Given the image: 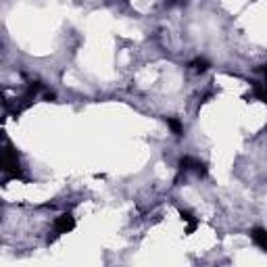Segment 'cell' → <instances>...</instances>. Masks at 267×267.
Listing matches in <instances>:
<instances>
[{
    "instance_id": "1",
    "label": "cell",
    "mask_w": 267,
    "mask_h": 267,
    "mask_svg": "<svg viewBox=\"0 0 267 267\" xmlns=\"http://www.w3.org/2000/svg\"><path fill=\"white\" fill-rule=\"evenodd\" d=\"M73 217L71 215H61L59 219H56L54 227H56V234H67L69 230H73Z\"/></svg>"
},
{
    "instance_id": "2",
    "label": "cell",
    "mask_w": 267,
    "mask_h": 267,
    "mask_svg": "<svg viewBox=\"0 0 267 267\" xmlns=\"http://www.w3.org/2000/svg\"><path fill=\"white\" fill-rule=\"evenodd\" d=\"M253 238H255V242L261 246V249L267 251V232H263V230H255V232H253Z\"/></svg>"
}]
</instances>
